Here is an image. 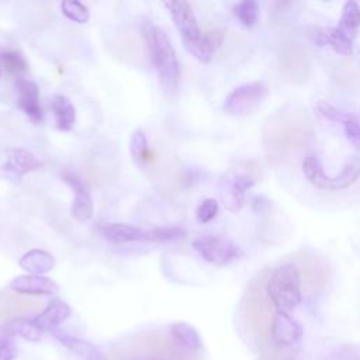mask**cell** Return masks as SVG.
<instances>
[{"label":"cell","mask_w":360,"mask_h":360,"mask_svg":"<svg viewBox=\"0 0 360 360\" xmlns=\"http://www.w3.org/2000/svg\"><path fill=\"white\" fill-rule=\"evenodd\" d=\"M314 128L307 112L285 105L267 117L263 125V145L269 160L287 163L300 158L314 141Z\"/></svg>","instance_id":"obj_1"},{"label":"cell","mask_w":360,"mask_h":360,"mask_svg":"<svg viewBox=\"0 0 360 360\" xmlns=\"http://www.w3.org/2000/svg\"><path fill=\"white\" fill-rule=\"evenodd\" d=\"M143 38L158 70L162 89L166 93H174L180 80V66L169 35L162 27L145 24Z\"/></svg>","instance_id":"obj_2"},{"label":"cell","mask_w":360,"mask_h":360,"mask_svg":"<svg viewBox=\"0 0 360 360\" xmlns=\"http://www.w3.org/2000/svg\"><path fill=\"white\" fill-rule=\"evenodd\" d=\"M266 280L263 274L255 278L245 295L242 304V318L246 332L256 339H266L270 335L271 322L274 318L273 302L266 292Z\"/></svg>","instance_id":"obj_3"},{"label":"cell","mask_w":360,"mask_h":360,"mask_svg":"<svg viewBox=\"0 0 360 360\" xmlns=\"http://www.w3.org/2000/svg\"><path fill=\"white\" fill-rule=\"evenodd\" d=\"M266 292L277 311L288 314L301 302V273L294 263L276 267L267 277Z\"/></svg>","instance_id":"obj_4"},{"label":"cell","mask_w":360,"mask_h":360,"mask_svg":"<svg viewBox=\"0 0 360 360\" xmlns=\"http://www.w3.org/2000/svg\"><path fill=\"white\" fill-rule=\"evenodd\" d=\"M302 172L308 181L314 184L318 188L322 190H343L352 186L353 183L357 181L360 177V158L359 156H352L345 166L342 167L340 173L335 177H329L321 160L315 155H307L302 160Z\"/></svg>","instance_id":"obj_5"},{"label":"cell","mask_w":360,"mask_h":360,"mask_svg":"<svg viewBox=\"0 0 360 360\" xmlns=\"http://www.w3.org/2000/svg\"><path fill=\"white\" fill-rule=\"evenodd\" d=\"M259 166L255 162H243L226 173L222 181L221 198L226 210L240 211L245 204L246 191L257 181Z\"/></svg>","instance_id":"obj_6"},{"label":"cell","mask_w":360,"mask_h":360,"mask_svg":"<svg viewBox=\"0 0 360 360\" xmlns=\"http://www.w3.org/2000/svg\"><path fill=\"white\" fill-rule=\"evenodd\" d=\"M193 248L204 260L217 266L229 264L243 256V250L236 243L214 235H204L194 239Z\"/></svg>","instance_id":"obj_7"},{"label":"cell","mask_w":360,"mask_h":360,"mask_svg":"<svg viewBox=\"0 0 360 360\" xmlns=\"http://www.w3.org/2000/svg\"><path fill=\"white\" fill-rule=\"evenodd\" d=\"M266 87L260 82H252L233 89L224 103V111L229 115L250 114L264 98Z\"/></svg>","instance_id":"obj_8"},{"label":"cell","mask_w":360,"mask_h":360,"mask_svg":"<svg viewBox=\"0 0 360 360\" xmlns=\"http://www.w3.org/2000/svg\"><path fill=\"white\" fill-rule=\"evenodd\" d=\"M278 65L281 73L291 82H304L309 73V59L300 44L290 42L283 46Z\"/></svg>","instance_id":"obj_9"},{"label":"cell","mask_w":360,"mask_h":360,"mask_svg":"<svg viewBox=\"0 0 360 360\" xmlns=\"http://www.w3.org/2000/svg\"><path fill=\"white\" fill-rule=\"evenodd\" d=\"M295 256L298 259H295L297 263L294 264L298 267V270H302V276L307 287L311 291L323 290L325 284L329 280L328 264L322 259L307 252H298Z\"/></svg>","instance_id":"obj_10"},{"label":"cell","mask_w":360,"mask_h":360,"mask_svg":"<svg viewBox=\"0 0 360 360\" xmlns=\"http://www.w3.org/2000/svg\"><path fill=\"white\" fill-rule=\"evenodd\" d=\"M4 156L6 162L1 166V172L6 174V177L14 181H20L24 174L42 166L35 155L24 148H8L4 152Z\"/></svg>","instance_id":"obj_11"},{"label":"cell","mask_w":360,"mask_h":360,"mask_svg":"<svg viewBox=\"0 0 360 360\" xmlns=\"http://www.w3.org/2000/svg\"><path fill=\"white\" fill-rule=\"evenodd\" d=\"M165 6L167 7L177 30L180 31L183 37V42L194 41L201 35V31L197 24V18L194 15V11L190 3L172 0V1H166Z\"/></svg>","instance_id":"obj_12"},{"label":"cell","mask_w":360,"mask_h":360,"mask_svg":"<svg viewBox=\"0 0 360 360\" xmlns=\"http://www.w3.org/2000/svg\"><path fill=\"white\" fill-rule=\"evenodd\" d=\"M63 180L75 191V200L70 211L72 217L80 222L89 221L93 215V200H91L89 186L83 179H80L77 174L70 172L63 173Z\"/></svg>","instance_id":"obj_13"},{"label":"cell","mask_w":360,"mask_h":360,"mask_svg":"<svg viewBox=\"0 0 360 360\" xmlns=\"http://www.w3.org/2000/svg\"><path fill=\"white\" fill-rule=\"evenodd\" d=\"M301 336L302 329L300 323H297L288 314L277 311L270 328L271 340L280 347H290L298 345Z\"/></svg>","instance_id":"obj_14"},{"label":"cell","mask_w":360,"mask_h":360,"mask_svg":"<svg viewBox=\"0 0 360 360\" xmlns=\"http://www.w3.org/2000/svg\"><path fill=\"white\" fill-rule=\"evenodd\" d=\"M18 91V107L34 122L42 121V110L39 105V89L28 79H18L15 83Z\"/></svg>","instance_id":"obj_15"},{"label":"cell","mask_w":360,"mask_h":360,"mask_svg":"<svg viewBox=\"0 0 360 360\" xmlns=\"http://www.w3.org/2000/svg\"><path fill=\"white\" fill-rule=\"evenodd\" d=\"M318 45H330L340 55H352L353 38L345 34L339 27H314L309 34Z\"/></svg>","instance_id":"obj_16"},{"label":"cell","mask_w":360,"mask_h":360,"mask_svg":"<svg viewBox=\"0 0 360 360\" xmlns=\"http://www.w3.org/2000/svg\"><path fill=\"white\" fill-rule=\"evenodd\" d=\"M10 288L24 295H51L58 291V284L44 276L27 274L15 277L11 281Z\"/></svg>","instance_id":"obj_17"},{"label":"cell","mask_w":360,"mask_h":360,"mask_svg":"<svg viewBox=\"0 0 360 360\" xmlns=\"http://www.w3.org/2000/svg\"><path fill=\"white\" fill-rule=\"evenodd\" d=\"M224 39V32L221 30H212L205 34H201L194 41L183 42L186 49L201 63H208L221 45Z\"/></svg>","instance_id":"obj_18"},{"label":"cell","mask_w":360,"mask_h":360,"mask_svg":"<svg viewBox=\"0 0 360 360\" xmlns=\"http://www.w3.org/2000/svg\"><path fill=\"white\" fill-rule=\"evenodd\" d=\"M42 302L35 298L24 297V294H3L0 295V316L18 318V315L31 314L41 309Z\"/></svg>","instance_id":"obj_19"},{"label":"cell","mask_w":360,"mask_h":360,"mask_svg":"<svg viewBox=\"0 0 360 360\" xmlns=\"http://www.w3.org/2000/svg\"><path fill=\"white\" fill-rule=\"evenodd\" d=\"M70 307L65 301L55 298L39 315L34 318V322L41 330H53L70 316Z\"/></svg>","instance_id":"obj_20"},{"label":"cell","mask_w":360,"mask_h":360,"mask_svg":"<svg viewBox=\"0 0 360 360\" xmlns=\"http://www.w3.org/2000/svg\"><path fill=\"white\" fill-rule=\"evenodd\" d=\"M42 335V330L37 326L34 319L27 318H11L3 323L0 328V338H8L13 339L15 336H20L30 342L39 340Z\"/></svg>","instance_id":"obj_21"},{"label":"cell","mask_w":360,"mask_h":360,"mask_svg":"<svg viewBox=\"0 0 360 360\" xmlns=\"http://www.w3.org/2000/svg\"><path fill=\"white\" fill-rule=\"evenodd\" d=\"M101 232L110 242H114V243L150 240L149 232L128 224H107L101 228Z\"/></svg>","instance_id":"obj_22"},{"label":"cell","mask_w":360,"mask_h":360,"mask_svg":"<svg viewBox=\"0 0 360 360\" xmlns=\"http://www.w3.org/2000/svg\"><path fill=\"white\" fill-rule=\"evenodd\" d=\"M51 332L65 347H68L70 352H73L83 360H103V353L100 352V349L96 345H93L87 340L79 339L76 336H72V335L66 333L65 330L53 329Z\"/></svg>","instance_id":"obj_23"},{"label":"cell","mask_w":360,"mask_h":360,"mask_svg":"<svg viewBox=\"0 0 360 360\" xmlns=\"http://www.w3.org/2000/svg\"><path fill=\"white\" fill-rule=\"evenodd\" d=\"M170 333H172L174 343L184 352L198 353L202 347L200 333L190 323L176 322L170 326Z\"/></svg>","instance_id":"obj_24"},{"label":"cell","mask_w":360,"mask_h":360,"mask_svg":"<svg viewBox=\"0 0 360 360\" xmlns=\"http://www.w3.org/2000/svg\"><path fill=\"white\" fill-rule=\"evenodd\" d=\"M18 264L27 270L28 273L32 274H44L48 273L53 269L55 266V259L51 253L41 250V249H32L30 252H27L25 255H22V257L20 259Z\"/></svg>","instance_id":"obj_25"},{"label":"cell","mask_w":360,"mask_h":360,"mask_svg":"<svg viewBox=\"0 0 360 360\" xmlns=\"http://www.w3.org/2000/svg\"><path fill=\"white\" fill-rule=\"evenodd\" d=\"M51 108L55 115L56 127L60 131L72 129L76 120V110L68 97L62 94H55L51 100Z\"/></svg>","instance_id":"obj_26"},{"label":"cell","mask_w":360,"mask_h":360,"mask_svg":"<svg viewBox=\"0 0 360 360\" xmlns=\"http://www.w3.org/2000/svg\"><path fill=\"white\" fill-rule=\"evenodd\" d=\"M360 25V7L356 1H346L342 8V15L339 21V28L347 34L350 38H354L356 30Z\"/></svg>","instance_id":"obj_27"},{"label":"cell","mask_w":360,"mask_h":360,"mask_svg":"<svg viewBox=\"0 0 360 360\" xmlns=\"http://www.w3.org/2000/svg\"><path fill=\"white\" fill-rule=\"evenodd\" d=\"M233 14L245 27H253L259 20V4L253 0H245L233 7Z\"/></svg>","instance_id":"obj_28"},{"label":"cell","mask_w":360,"mask_h":360,"mask_svg":"<svg viewBox=\"0 0 360 360\" xmlns=\"http://www.w3.org/2000/svg\"><path fill=\"white\" fill-rule=\"evenodd\" d=\"M60 10L66 18L77 24H84L90 18V10L80 1L65 0L60 3Z\"/></svg>","instance_id":"obj_29"},{"label":"cell","mask_w":360,"mask_h":360,"mask_svg":"<svg viewBox=\"0 0 360 360\" xmlns=\"http://www.w3.org/2000/svg\"><path fill=\"white\" fill-rule=\"evenodd\" d=\"M0 60H1L3 66H4V69L8 73H11V75L22 73L28 68L24 56L21 53H18V52H14V51H8V52L0 53Z\"/></svg>","instance_id":"obj_30"},{"label":"cell","mask_w":360,"mask_h":360,"mask_svg":"<svg viewBox=\"0 0 360 360\" xmlns=\"http://www.w3.org/2000/svg\"><path fill=\"white\" fill-rule=\"evenodd\" d=\"M184 235H186V231L180 226H159L149 231L150 240H158V242L177 240V239H181Z\"/></svg>","instance_id":"obj_31"},{"label":"cell","mask_w":360,"mask_h":360,"mask_svg":"<svg viewBox=\"0 0 360 360\" xmlns=\"http://www.w3.org/2000/svg\"><path fill=\"white\" fill-rule=\"evenodd\" d=\"M129 150L134 158V160H143L145 155L148 152V141L143 134V131L138 129L132 134L131 136V143H129Z\"/></svg>","instance_id":"obj_32"},{"label":"cell","mask_w":360,"mask_h":360,"mask_svg":"<svg viewBox=\"0 0 360 360\" xmlns=\"http://www.w3.org/2000/svg\"><path fill=\"white\" fill-rule=\"evenodd\" d=\"M318 111L325 117V118H328V120H330V121H338V122H346L347 120H350L352 117H354L353 114H350V112H346V111H343V110H339V108H336L335 105H332V104H329V103H326V101H319L318 103Z\"/></svg>","instance_id":"obj_33"},{"label":"cell","mask_w":360,"mask_h":360,"mask_svg":"<svg viewBox=\"0 0 360 360\" xmlns=\"http://www.w3.org/2000/svg\"><path fill=\"white\" fill-rule=\"evenodd\" d=\"M217 214H218V202H217V200H214V198H207V200H204V201L198 205V208H197V211H195L197 219H198L200 222H202V224H205V222L211 221L212 218H215Z\"/></svg>","instance_id":"obj_34"},{"label":"cell","mask_w":360,"mask_h":360,"mask_svg":"<svg viewBox=\"0 0 360 360\" xmlns=\"http://www.w3.org/2000/svg\"><path fill=\"white\" fill-rule=\"evenodd\" d=\"M343 125H345V132H346L347 141L357 150H360V121L357 120V117H352Z\"/></svg>","instance_id":"obj_35"},{"label":"cell","mask_w":360,"mask_h":360,"mask_svg":"<svg viewBox=\"0 0 360 360\" xmlns=\"http://www.w3.org/2000/svg\"><path fill=\"white\" fill-rule=\"evenodd\" d=\"M17 356V347L13 339L0 338V360H14Z\"/></svg>","instance_id":"obj_36"},{"label":"cell","mask_w":360,"mask_h":360,"mask_svg":"<svg viewBox=\"0 0 360 360\" xmlns=\"http://www.w3.org/2000/svg\"><path fill=\"white\" fill-rule=\"evenodd\" d=\"M267 360H297L294 356H291L290 353L281 352V353H273L267 357Z\"/></svg>","instance_id":"obj_37"},{"label":"cell","mask_w":360,"mask_h":360,"mask_svg":"<svg viewBox=\"0 0 360 360\" xmlns=\"http://www.w3.org/2000/svg\"><path fill=\"white\" fill-rule=\"evenodd\" d=\"M0 75H1V70H0Z\"/></svg>","instance_id":"obj_38"}]
</instances>
